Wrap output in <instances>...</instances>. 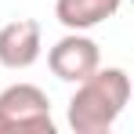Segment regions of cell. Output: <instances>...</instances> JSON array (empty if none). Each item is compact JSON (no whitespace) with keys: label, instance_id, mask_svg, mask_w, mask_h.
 I'll return each mask as SVG.
<instances>
[{"label":"cell","instance_id":"7a4b0ae2","mask_svg":"<svg viewBox=\"0 0 134 134\" xmlns=\"http://www.w3.org/2000/svg\"><path fill=\"white\" fill-rule=\"evenodd\" d=\"M11 131L54 134L51 102L36 83H11L0 91V134H11Z\"/></svg>","mask_w":134,"mask_h":134},{"label":"cell","instance_id":"277c9868","mask_svg":"<svg viewBox=\"0 0 134 134\" xmlns=\"http://www.w3.org/2000/svg\"><path fill=\"white\" fill-rule=\"evenodd\" d=\"M40 22L15 18L0 29V65L4 69H29L40 58Z\"/></svg>","mask_w":134,"mask_h":134},{"label":"cell","instance_id":"5b68a950","mask_svg":"<svg viewBox=\"0 0 134 134\" xmlns=\"http://www.w3.org/2000/svg\"><path fill=\"white\" fill-rule=\"evenodd\" d=\"M123 0H54V18L65 29H91L120 11Z\"/></svg>","mask_w":134,"mask_h":134},{"label":"cell","instance_id":"3957f363","mask_svg":"<svg viewBox=\"0 0 134 134\" xmlns=\"http://www.w3.org/2000/svg\"><path fill=\"white\" fill-rule=\"evenodd\" d=\"M47 65H51V72L58 80L80 83L83 76H91L94 69L102 65V51H98V44L91 36H83L80 29H72L69 36H62L58 44L47 51Z\"/></svg>","mask_w":134,"mask_h":134},{"label":"cell","instance_id":"6da1fadb","mask_svg":"<svg viewBox=\"0 0 134 134\" xmlns=\"http://www.w3.org/2000/svg\"><path fill=\"white\" fill-rule=\"evenodd\" d=\"M127 102H131V76L116 65H98L76 83V94L69 98V127L76 134H105L127 109Z\"/></svg>","mask_w":134,"mask_h":134}]
</instances>
